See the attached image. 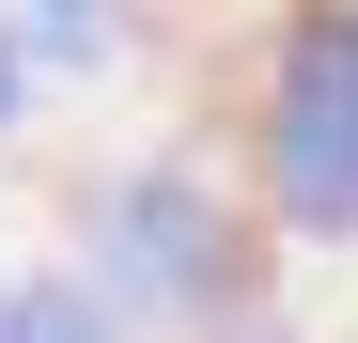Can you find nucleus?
<instances>
[{"mask_svg": "<svg viewBox=\"0 0 358 343\" xmlns=\"http://www.w3.org/2000/svg\"><path fill=\"white\" fill-rule=\"evenodd\" d=\"M265 218L296 250H358V0H296L265 47Z\"/></svg>", "mask_w": 358, "mask_h": 343, "instance_id": "nucleus-1", "label": "nucleus"}, {"mask_svg": "<svg viewBox=\"0 0 358 343\" xmlns=\"http://www.w3.org/2000/svg\"><path fill=\"white\" fill-rule=\"evenodd\" d=\"M94 265H109V297H141V312H203L218 281H234V234H218V203L203 188H109V234H94Z\"/></svg>", "mask_w": 358, "mask_h": 343, "instance_id": "nucleus-2", "label": "nucleus"}, {"mask_svg": "<svg viewBox=\"0 0 358 343\" xmlns=\"http://www.w3.org/2000/svg\"><path fill=\"white\" fill-rule=\"evenodd\" d=\"M0 343H109V312L63 297V281H16V297H0Z\"/></svg>", "mask_w": 358, "mask_h": 343, "instance_id": "nucleus-3", "label": "nucleus"}, {"mask_svg": "<svg viewBox=\"0 0 358 343\" xmlns=\"http://www.w3.org/2000/svg\"><path fill=\"white\" fill-rule=\"evenodd\" d=\"M16 109H31V47L0 31V141H16Z\"/></svg>", "mask_w": 358, "mask_h": 343, "instance_id": "nucleus-4", "label": "nucleus"}]
</instances>
